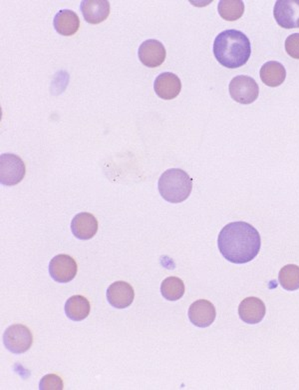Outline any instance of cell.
I'll return each mask as SVG.
<instances>
[{"label":"cell","instance_id":"3","mask_svg":"<svg viewBox=\"0 0 299 390\" xmlns=\"http://www.w3.org/2000/svg\"><path fill=\"white\" fill-rule=\"evenodd\" d=\"M158 188L166 202L181 203L190 196L193 190V179L183 169L172 168L161 175Z\"/></svg>","mask_w":299,"mask_h":390},{"label":"cell","instance_id":"18","mask_svg":"<svg viewBox=\"0 0 299 390\" xmlns=\"http://www.w3.org/2000/svg\"><path fill=\"white\" fill-rule=\"evenodd\" d=\"M91 305L82 295L71 296L65 303V314L73 321H82L90 314Z\"/></svg>","mask_w":299,"mask_h":390},{"label":"cell","instance_id":"10","mask_svg":"<svg viewBox=\"0 0 299 390\" xmlns=\"http://www.w3.org/2000/svg\"><path fill=\"white\" fill-rule=\"evenodd\" d=\"M217 312L211 301L200 300L195 301L189 308V319L198 328H209L216 319Z\"/></svg>","mask_w":299,"mask_h":390},{"label":"cell","instance_id":"21","mask_svg":"<svg viewBox=\"0 0 299 390\" xmlns=\"http://www.w3.org/2000/svg\"><path fill=\"white\" fill-rule=\"evenodd\" d=\"M280 286L287 291L299 289V266L289 265L280 270L279 274Z\"/></svg>","mask_w":299,"mask_h":390},{"label":"cell","instance_id":"20","mask_svg":"<svg viewBox=\"0 0 299 390\" xmlns=\"http://www.w3.org/2000/svg\"><path fill=\"white\" fill-rule=\"evenodd\" d=\"M161 293L165 300L177 301L183 298L184 294V284L179 277H167L161 286Z\"/></svg>","mask_w":299,"mask_h":390},{"label":"cell","instance_id":"19","mask_svg":"<svg viewBox=\"0 0 299 390\" xmlns=\"http://www.w3.org/2000/svg\"><path fill=\"white\" fill-rule=\"evenodd\" d=\"M219 15L224 20L235 21L245 13V4L242 0H221L219 2Z\"/></svg>","mask_w":299,"mask_h":390},{"label":"cell","instance_id":"16","mask_svg":"<svg viewBox=\"0 0 299 390\" xmlns=\"http://www.w3.org/2000/svg\"><path fill=\"white\" fill-rule=\"evenodd\" d=\"M53 25L56 32L63 36H71L79 30L80 20L76 13L70 9H62L56 14Z\"/></svg>","mask_w":299,"mask_h":390},{"label":"cell","instance_id":"23","mask_svg":"<svg viewBox=\"0 0 299 390\" xmlns=\"http://www.w3.org/2000/svg\"><path fill=\"white\" fill-rule=\"evenodd\" d=\"M287 55L294 60H299V34L289 35L286 41Z\"/></svg>","mask_w":299,"mask_h":390},{"label":"cell","instance_id":"12","mask_svg":"<svg viewBox=\"0 0 299 390\" xmlns=\"http://www.w3.org/2000/svg\"><path fill=\"white\" fill-rule=\"evenodd\" d=\"M154 90L156 91V95L162 99H174L181 92V81L172 72H163L156 77L154 83Z\"/></svg>","mask_w":299,"mask_h":390},{"label":"cell","instance_id":"13","mask_svg":"<svg viewBox=\"0 0 299 390\" xmlns=\"http://www.w3.org/2000/svg\"><path fill=\"white\" fill-rule=\"evenodd\" d=\"M265 305L258 298H247L240 302L238 315L247 324H258L265 319Z\"/></svg>","mask_w":299,"mask_h":390},{"label":"cell","instance_id":"14","mask_svg":"<svg viewBox=\"0 0 299 390\" xmlns=\"http://www.w3.org/2000/svg\"><path fill=\"white\" fill-rule=\"evenodd\" d=\"M72 233L81 240H88L94 237L98 231V221L93 214L81 212L72 219Z\"/></svg>","mask_w":299,"mask_h":390},{"label":"cell","instance_id":"9","mask_svg":"<svg viewBox=\"0 0 299 390\" xmlns=\"http://www.w3.org/2000/svg\"><path fill=\"white\" fill-rule=\"evenodd\" d=\"M138 55H139L140 62L143 63L145 67L154 69V67L163 64L167 53H166V48L162 42L156 41V39H148L140 46Z\"/></svg>","mask_w":299,"mask_h":390},{"label":"cell","instance_id":"22","mask_svg":"<svg viewBox=\"0 0 299 390\" xmlns=\"http://www.w3.org/2000/svg\"><path fill=\"white\" fill-rule=\"evenodd\" d=\"M41 390H62L63 382L61 377L56 375H48L42 378L39 384Z\"/></svg>","mask_w":299,"mask_h":390},{"label":"cell","instance_id":"2","mask_svg":"<svg viewBox=\"0 0 299 390\" xmlns=\"http://www.w3.org/2000/svg\"><path fill=\"white\" fill-rule=\"evenodd\" d=\"M214 57L230 69L244 67L251 55L249 37L240 30L228 29L221 32L214 42Z\"/></svg>","mask_w":299,"mask_h":390},{"label":"cell","instance_id":"17","mask_svg":"<svg viewBox=\"0 0 299 390\" xmlns=\"http://www.w3.org/2000/svg\"><path fill=\"white\" fill-rule=\"evenodd\" d=\"M261 78L265 85L277 88L286 81V70L279 62H268L261 67Z\"/></svg>","mask_w":299,"mask_h":390},{"label":"cell","instance_id":"15","mask_svg":"<svg viewBox=\"0 0 299 390\" xmlns=\"http://www.w3.org/2000/svg\"><path fill=\"white\" fill-rule=\"evenodd\" d=\"M80 9L84 20L91 25H98L108 18L110 4L107 0H83Z\"/></svg>","mask_w":299,"mask_h":390},{"label":"cell","instance_id":"6","mask_svg":"<svg viewBox=\"0 0 299 390\" xmlns=\"http://www.w3.org/2000/svg\"><path fill=\"white\" fill-rule=\"evenodd\" d=\"M231 98L240 104H251L258 99L259 88L251 76H238L231 79L228 86Z\"/></svg>","mask_w":299,"mask_h":390},{"label":"cell","instance_id":"8","mask_svg":"<svg viewBox=\"0 0 299 390\" xmlns=\"http://www.w3.org/2000/svg\"><path fill=\"white\" fill-rule=\"evenodd\" d=\"M77 263L74 258L67 254H59L49 263V273L55 281L67 284L75 279L77 274Z\"/></svg>","mask_w":299,"mask_h":390},{"label":"cell","instance_id":"11","mask_svg":"<svg viewBox=\"0 0 299 390\" xmlns=\"http://www.w3.org/2000/svg\"><path fill=\"white\" fill-rule=\"evenodd\" d=\"M135 293L128 282L116 281L108 287L107 300L113 307L118 309L129 307L134 301Z\"/></svg>","mask_w":299,"mask_h":390},{"label":"cell","instance_id":"1","mask_svg":"<svg viewBox=\"0 0 299 390\" xmlns=\"http://www.w3.org/2000/svg\"><path fill=\"white\" fill-rule=\"evenodd\" d=\"M218 246L221 256L235 265L251 263L261 251V235L256 228L245 221L224 226L219 232Z\"/></svg>","mask_w":299,"mask_h":390},{"label":"cell","instance_id":"4","mask_svg":"<svg viewBox=\"0 0 299 390\" xmlns=\"http://www.w3.org/2000/svg\"><path fill=\"white\" fill-rule=\"evenodd\" d=\"M27 174L25 163L15 154L3 153L0 156V182L6 186L20 183Z\"/></svg>","mask_w":299,"mask_h":390},{"label":"cell","instance_id":"7","mask_svg":"<svg viewBox=\"0 0 299 390\" xmlns=\"http://www.w3.org/2000/svg\"><path fill=\"white\" fill-rule=\"evenodd\" d=\"M273 15L280 27L286 29L299 27V0H277Z\"/></svg>","mask_w":299,"mask_h":390},{"label":"cell","instance_id":"5","mask_svg":"<svg viewBox=\"0 0 299 390\" xmlns=\"http://www.w3.org/2000/svg\"><path fill=\"white\" fill-rule=\"evenodd\" d=\"M4 347L14 354H21L30 349L34 335L29 328L22 324H13L4 331Z\"/></svg>","mask_w":299,"mask_h":390}]
</instances>
